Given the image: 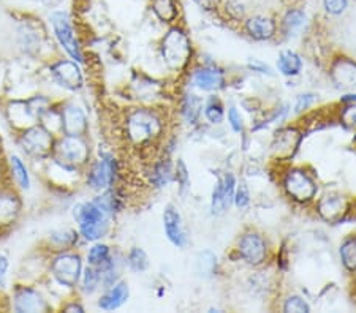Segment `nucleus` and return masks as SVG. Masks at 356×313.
I'll return each mask as SVG.
<instances>
[{
	"label": "nucleus",
	"instance_id": "obj_44",
	"mask_svg": "<svg viewBox=\"0 0 356 313\" xmlns=\"http://www.w3.org/2000/svg\"><path fill=\"white\" fill-rule=\"evenodd\" d=\"M288 108H290L288 104H281L277 109H274L270 119H268V122L260 125V127H266L268 124H281V122H283V120H287L288 113H290Z\"/></svg>",
	"mask_w": 356,
	"mask_h": 313
},
{
	"label": "nucleus",
	"instance_id": "obj_16",
	"mask_svg": "<svg viewBox=\"0 0 356 313\" xmlns=\"http://www.w3.org/2000/svg\"><path fill=\"white\" fill-rule=\"evenodd\" d=\"M51 75L64 89L79 91L84 86L79 64L75 62V60H59L51 67Z\"/></svg>",
	"mask_w": 356,
	"mask_h": 313
},
{
	"label": "nucleus",
	"instance_id": "obj_40",
	"mask_svg": "<svg viewBox=\"0 0 356 313\" xmlns=\"http://www.w3.org/2000/svg\"><path fill=\"white\" fill-rule=\"evenodd\" d=\"M223 12H225V15L232 21H243L245 16L244 5L238 2V0H227V2L223 3Z\"/></svg>",
	"mask_w": 356,
	"mask_h": 313
},
{
	"label": "nucleus",
	"instance_id": "obj_2",
	"mask_svg": "<svg viewBox=\"0 0 356 313\" xmlns=\"http://www.w3.org/2000/svg\"><path fill=\"white\" fill-rule=\"evenodd\" d=\"M124 133L133 147H152L165 135V120L157 109L135 108L125 116Z\"/></svg>",
	"mask_w": 356,
	"mask_h": 313
},
{
	"label": "nucleus",
	"instance_id": "obj_5",
	"mask_svg": "<svg viewBox=\"0 0 356 313\" xmlns=\"http://www.w3.org/2000/svg\"><path fill=\"white\" fill-rule=\"evenodd\" d=\"M282 187L290 200L299 205L314 201L319 191L315 179L304 168H288L282 176Z\"/></svg>",
	"mask_w": 356,
	"mask_h": 313
},
{
	"label": "nucleus",
	"instance_id": "obj_26",
	"mask_svg": "<svg viewBox=\"0 0 356 313\" xmlns=\"http://www.w3.org/2000/svg\"><path fill=\"white\" fill-rule=\"evenodd\" d=\"M304 62L303 57L299 56L297 51L293 49H283L279 54L277 59V70L282 76H287V78H297L301 73H303Z\"/></svg>",
	"mask_w": 356,
	"mask_h": 313
},
{
	"label": "nucleus",
	"instance_id": "obj_9",
	"mask_svg": "<svg viewBox=\"0 0 356 313\" xmlns=\"http://www.w3.org/2000/svg\"><path fill=\"white\" fill-rule=\"evenodd\" d=\"M49 19H51L54 35H56L60 46L65 49V53H67L75 62L84 64L83 49H81L78 38H76L73 24H71L68 15L64 12H56L49 16Z\"/></svg>",
	"mask_w": 356,
	"mask_h": 313
},
{
	"label": "nucleus",
	"instance_id": "obj_1",
	"mask_svg": "<svg viewBox=\"0 0 356 313\" xmlns=\"http://www.w3.org/2000/svg\"><path fill=\"white\" fill-rule=\"evenodd\" d=\"M120 209V198L113 189L103 191V195L91 201L76 205L73 218L78 223L79 234L86 240L97 243L105 238L111 227V220Z\"/></svg>",
	"mask_w": 356,
	"mask_h": 313
},
{
	"label": "nucleus",
	"instance_id": "obj_13",
	"mask_svg": "<svg viewBox=\"0 0 356 313\" xmlns=\"http://www.w3.org/2000/svg\"><path fill=\"white\" fill-rule=\"evenodd\" d=\"M163 231L167 239L178 249H185L189 245V233L185 229L182 216L173 205L163 209Z\"/></svg>",
	"mask_w": 356,
	"mask_h": 313
},
{
	"label": "nucleus",
	"instance_id": "obj_33",
	"mask_svg": "<svg viewBox=\"0 0 356 313\" xmlns=\"http://www.w3.org/2000/svg\"><path fill=\"white\" fill-rule=\"evenodd\" d=\"M79 285H81V290H83L86 294L95 293V291L102 287L100 271L94 266H87L86 269H83V274H81Z\"/></svg>",
	"mask_w": 356,
	"mask_h": 313
},
{
	"label": "nucleus",
	"instance_id": "obj_35",
	"mask_svg": "<svg viewBox=\"0 0 356 313\" xmlns=\"http://www.w3.org/2000/svg\"><path fill=\"white\" fill-rule=\"evenodd\" d=\"M78 233L73 229H59L51 234V243L59 247L60 250L71 249L76 243H78Z\"/></svg>",
	"mask_w": 356,
	"mask_h": 313
},
{
	"label": "nucleus",
	"instance_id": "obj_27",
	"mask_svg": "<svg viewBox=\"0 0 356 313\" xmlns=\"http://www.w3.org/2000/svg\"><path fill=\"white\" fill-rule=\"evenodd\" d=\"M306 19H308V16H306L304 10L290 8L288 12L283 15V18L281 21V27H279V29H281L282 34H285L287 37H293L303 29L306 24Z\"/></svg>",
	"mask_w": 356,
	"mask_h": 313
},
{
	"label": "nucleus",
	"instance_id": "obj_6",
	"mask_svg": "<svg viewBox=\"0 0 356 313\" xmlns=\"http://www.w3.org/2000/svg\"><path fill=\"white\" fill-rule=\"evenodd\" d=\"M19 146L27 155L35 158H46L53 155L54 144H56V138L48 129L43 125H32V127L21 130L19 135Z\"/></svg>",
	"mask_w": 356,
	"mask_h": 313
},
{
	"label": "nucleus",
	"instance_id": "obj_42",
	"mask_svg": "<svg viewBox=\"0 0 356 313\" xmlns=\"http://www.w3.org/2000/svg\"><path fill=\"white\" fill-rule=\"evenodd\" d=\"M228 124L234 133H243L244 131V119L241 116V113L238 111L236 106L228 108Z\"/></svg>",
	"mask_w": 356,
	"mask_h": 313
},
{
	"label": "nucleus",
	"instance_id": "obj_4",
	"mask_svg": "<svg viewBox=\"0 0 356 313\" xmlns=\"http://www.w3.org/2000/svg\"><path fill=\"white\" fill-rule=\"evenodd\" d=\"M53 157L60 168L75 171L91 162V147L84 136L64 135L56 140Z\"/></svg>",
	"mask_w": 356,
	"mask_h": 313
},
{
	"label": "nucleus",
	"instance_id": "obj_25",
	"mask_svg": "<svg viewBox=\"0 0 356 313\" xmlns=\"http://www.w3.org/2000/svg\"><path fill=\"white\" fill-rule=\"evenodd\" d=\"M203 100L194 92H185L179 103V113L180 117L184 119L185 124L195 125L203 114Z\"/></svg>",
	"mask_w": 356,
	"mask_h": 313
},
{
	"label": "nucleus",
	"instance_id": "obj_46",
	"mask_svg": "<svg viewBox=\"0 0 356 313\" xmlns=\"http://www.w3.org/2000/svg\"><path fill=\"white\" fill-rule=\"evenodd\" d=\"M200 256H201V260H200L201 272L203 274H212L214 266H216V263H217V258L214 256V254H211V252H207V256H209V260H206V252H205V254H201Z\"/></svg>",
	"mask_w": 356,
	"mask_h": 313
},
{
	"label": "nucleus",
	"instance_id": "obj_22",
	"mask_svg": "<svg viewBox=\"0 0 356 313\" xmlns=\"http://www.w3.org/2000/svg\"><path fill=\"white\" fill-rule=\"evenodd\" d=\"M174 180V163L169 152L163 153L152 163L149 171V182L154 189H165Z\"/></svg>",
	"mask_w": 356,
	"mask_h": 313
},
{
	"label": "nucleus",
	"instance_id": "obj_32",
	"mask_svg": "<svg viewBox=\"0 0 356 313\" xmlns=\"http://www.w3.org/2000/svg\"><path fill=\"white\" fill-rule=\"evenodd\" d=\"M125 265L131 272H144L149 267V256L141 247H131L125 258Z\"/></svg>",
	"mask_w": 356,
	"mask_h": 313
},
{
	"label": "nucleus",
	"instance_id": "obj_38",
	"mask_svg": "<svg viewBox=\"0 0 356 313\" xmlns=\"http://www.w3.org/2000/svg\"><path fill=\"white\" fill-rule=\"evenodd\" d=\"M252 201L250 196V190L245 182H239L236 185V190H234V198H233V205L236 206L239 211L241 209H245Z\"/></svg>",
	"mask_w": 356,
	"mask_h": 313
},
{
	"label": "nucleus",
	"instance_id": "obj_20",
	"mask_svg": "<svg viewBox=\"0 0 356 313\" xmlns=\"http://www.w3.org/2000/svg\"><path fill=\"white\" fill-rule=\"evenodd\" d=\"M21 200L15 190H0V229L12 227L21 214Z\"/></svg>",
	"mask_w": 356,
	"mask_h": 313
},
{
	"label": "nucleus",
	"instance_id": "obj_30",
	"mask_svg": "<svg viewBox=\"0 0 356 313\" xmlns=\"http://www.w3.org/2000/svg\"><path fill=\"white\" fill-rule=\"evenodd\" d=\"M111 258H113V254H111V249H109V245L102 244L97 240V243L91 247L89 252H87V265L100 269L105 266Z\"/></svg>",
	"mask_w": 356,
	"mask_h": 313
},
{
	"label": "nucleus",
	"instance_id": "obj_39",
	"mask_svg": "<svg viewBox=\"0 0 356 313\" xmlns=\"http://www.w3.org/2000/svg\"><path fill=\"white\" fill-rule=\"evenodd\" d=\"M317 102V95L312 92H304V93H299L297 97V102H294V106H293V113L294 114H303L308 111L310 106H314V103Z\"/></svg>",
	"mask_w": 356,
	"mask_h": 313
},
{
	"label": "nucleus",
	"instance_id": "obj_31",
	"mask_svg": "<svg viewBox=\"0 0 356 313\" xmlns=\"http://www.w3.org/2000/svg\"><path fill=\"white\" fill-rule=\"evenodd\" d=\"M10 171H12L13 180L16 182V185L21 187V189H24V190L30 189L29 169H27L24 162L21 160L18 155L10 157Z\"/></svg>",
	"mask_w": 356,
	"mask_h": 313
},
{
	"label": "nucleus",
	"instance_id": "obj_49",
	"mask_svg": "<svg viewBox=\"0 0 356 313\" xmlns=\"http://www.w3.org/2000/svg\"><path fill=\"white\" fill-rule=\"evenodd\" d=\"M64 310H65V312H78V313H81V312H84V309H83V305L76 304V302H71V304H70V305H65V307H64Z\"/></svg>",
	"mask_w": 356,
	"mask_h": 313
},
{
	"label": "nucleus",
	"instance_id": "obj_36",
	"mask_svg": "<svg viewBox=\"0 0 356 313\" xmlns=\"http://www.w3.org/2000/svg\"><path fill=\"white\" fill-rule=\"evenodd\" d=\"M174 180H176L179 185V191L180 193H187L190 190V173L187 169V164L184 163L182 158L174 163Z\"/></svg>",
	"mask_w": 356,
	"mask_h": 313
},
{
	"label": "nucleus",
	"instance_id": "obj_11",
	"mask_svg": "<svg viewBox=\"0 0 356 313\" xmlns=\"http://www.w3.org/2000/svg\"><path fill=\"white\" fill-rule=\"evenodd\" d=\"M303 140V133L297 127L279 129L271 142V157L276 162L292 160Z\"/></svg>",
	"mask_w": 356,
	"mask_h": 313
},
{
	"label": "nucleus",
	"instance_id": "obj_7",
	"mask_svg": "<svg viewBox=\"0 0 356 313\" xmlns=\"http://www.w3.org/2000/svg\"><path fill=\"white\" fill-rule=\"evenodd\" d=\"M51 274L62 287H78L81 274H83V258L78 254H71V252H60L53 258Z\"/></svg>",
	"mask_w": 356,
	"mask_h": 313
},
{
	"label": "nucleus",
	"instance_id": "obj_12",
	"mask_svg": "<svg viewBox=\"0 0 356 313\" xmlns=\"http://www.w3.org/2000/svg\"><path fill=\"white\" fill-rule=\"evenodd\" d=\"M236 185V176L229 171L223 173L221 178L216 180L211 195V211L214 216H223L229 209V206L233 205Z\"/></svg>",
	"mask_w": 356,
	"mask_h": 313
},
{
	"label": "nucleus",
	"instance_id": "obj_29",
	"mask_svg": "<svg viewBox=\"0 0 356 313\" xmlns=\"http://www.w3.org/2000/svg\"><path fill=\"white\" fill-rule=\"evenodd\" d=\"M203 114H205L207 122L212 125H218L225 119V106H223L221 98L212 95L203 104Z\"/></svg>",
	"mask_w": 356,
	"mask_h": 313
},
{
	"label": "nucleus",
	"instance_id": "obj_14",
	"mask_svg": "<svg viewBox=\"0 0 356 313\" xmlns=\"http://www.w3.org/2000/svg\"><path fill=\"white\" fill-rule=\"evenodd\" d=\"M190 84L201 92H218L227 87L225 71L216 67H196L190 71Z\"/></svg>",
	"mask_w": 356,
	"mask_h": 313
},
{
	"label": "nucleus",
	"instance_id": "obj_21",
	"mask_svg": "<svg viewBox=\"0 0 356 313\" xmlns=\"http://www.w3.org/2000/svg\"><path fill=\"white\" fill-rule=\"evenodd\" d=\"M129 296H130L129 283L124 282V280H118L116 283H113L111 287H108L105 293L100 296L97 305L98 309L105 312L118 310L129 301Z\"/></svg>",
	"mask_w": 356,
	"mask_h": 313
},
{
	"label": "nucleus",
	"instance_id": "obj_15",
	"mask_svg": "<svg viewBox=\"0 0 356 313\" xmlns=\"http://www.w3.org/2000/svg\"><path fill=\"white\" fill-rule=\"evenodd\" d=\"M60 111V122H62V135L84 136L89 129L87 114L79 104L67 103L64 104Z\"/></svg>",
	"mask_w": 356,
	"mask_h": 313
},
{
	"label": "nucleus",
	"instance_id": "obj_24",
	"mask_svg": "<svg viewBox=\"0 0 356 313\" xmlns=\"http://www.w3.org/2000/svg\"><path fill=\"white\" fill-rule=\"evenodd\" d=\"M7 117L16 129L26 130L37 124L38 117L32 111L29 102H12L7 108Z\"/></svg>",
	"mask_w": 356,
	"mask_h": 313
},
{
	"label": "nucleus",
	"instance_id": "obj_50",
	"mask_svg": "<svg viewBox=\"0 0 356 313\" xmlns=\"http://www.w3.org/2000/svg\"><path fill=\"white\" fill-rule=\"evenodd\" d=\"M342 103H356V95H353V93H348V95H344L341 98Z\"/></svg>",
	"mask_w": 356,
	"mask_h": 313
},
{
	"label": "nucleus",
	"instance_id": "obj_41",
	"mask_svg": "<svg viewBox=\"0 0 356 313\" xmlns=\"http://www.w3.org/2000/svg\"><path fill=\"white\" fill-rule=\"evenodd\" d=\"M350 0H323V8L330 16H341L348 8Z\"/></svg>",
	"mask_w": 356,
	"mask_h": 313
},
{
	"label": "nucleus",
	"instance_id": "obj_47",
	"mask_svg": "<svg viewBox=\"0 0 356 313\" xmlns=\"http://www.w3.org/2000/svg\"><path fill=\"white\" fill-rule=\"evenodd\" d=\"M8 267L10 261L5 255H0V288L7 287V278H8Z\"/></svg>",
	"mask_w": 356,
	"mask_h": 313
},
{
	"label": "nucleus",
	"instance_id": "obj_23",
	"mask_svg": "<svg viewBox=\"0 0 356 313\" xmlns=\"http://www.w3.org/2000/svg\"><path fill=\"white\" fill-rule=\"evenodd\" d=\"M330 75L337 87H356V62L347 57L334 59Z\"/></svg>",
	"mask_w": 356,
	"mask_h": 313
},
{
	"label": "nucleus",
	"instance_id": "obj_45",
	"mask_svg": "<svg viewBox=\"0 0 356 313\" xmlns=\"http://www.w3.org/2000/svg\"><path fill=\"white\" fill-rule=\"evenodd\" d=\"M247 67L252 71H256V73H261V75H268V76H272L274 71L270 67V65H266L265 62H261V60H256V59H250L247 62Z\"/></svg>",
	"mask_w": 356,
	"mask_h": 313
},
{
	"label": "nucleus",
	"instance_id": "obj_48",
	"mask_svg": "<svg viewBox=\"0 0 356 313\" xmlns=\"http://www.w3.org/2000/svg\"><path fill=\"white\" fill-rule=\"evenodd\" d=\"M194 2L205 12H214L221 7V0H194Z\"/></svg>",
	"mask_w": 356,
	"mask_h": 313
},
{
	"label": "nucleus",
	"instance_id": "obj_28",
	"mask_svg": "<svg viewBox=\"0 0 356 313\" xmlns=\"http://www.w3.org/2000/svg\"><path fill=\"white\" fill-rule=\"evenodd\" d=\"M152 12L162 23L167 24H174L179 18L176 0H152Z\"/></svg>",
	"mask_w": 356,
	"mask_h": 313
},
{
	"label": "nucleus",
	"instance_id": "obj_10",
	"mask_svg": "<svg viewBox=\"0 0 356 313\" xmlns=\"http://www.w3.org/2000/svg\"><path fill=\"white\" fill-rule=\"evenodd\" d=\"M238 256L243 260L245 265L259 267L268 261V243L260 233L247 231L241 236L236 245Z\"/></svg>",
	"mask_w": 356,
	"mask_h": 313
},
{
	"label": "nucleus",
	"instance_id": "obj_18",
	"mask_svg": "<svg viewBox=\"0 0 356 313\" xmlns=\"http://www.w3.org/2000/svg\"><path fill=\"white\" fill-rule=\"evenodd\" d=\"M244 30L252 40L270 41L277 35L279 26H277V21L271 18V16L255 15L244 21Z\"/></svg>",
	"mask_w": 356,
	"mask_h": 313
},
{
	"label": "nucleus",
	"instance_id": "obj_3",
	"mask_svg": "<svg viewBox=\"0 0 356 313\" xmlns=\"http://www.w3.org/2000/svg\"><path fill=\"white\" fill-rule=\"evenodd\" d=\"M160 54L163 62L171 71L182 73L189 68L194 56V46L185 29L180 26H171L162 38Z\"/></svg>",
	"mask_w": 356,
	"mask_h": 313
},
{
	"label": "nucleus",
	"instance_id": "obj_37",
	"mask_svg": "<svg viewBox=\"0 0 356 313\" xmlns=\"http://www.w3.org/2000/svg\"><path fill=\"white\" fill-rule=\"evenodd\" d=\"M282 310L287 313H309L310 305H309V302L303 298V296L292 294L283 301Z\"/></svg>",
	"mask_w": 356,
	"mask_h": 313
},
{
	"label": "nucleus",
	"instance_id": "obj_43",
	"mask_svg": "<svg viewBox=\"0 0 356 313\" xmlns=\"http://www.w3.org/2000/svg\"><path fill=\"white\" fill-rule=\"evenodd\" d=\"M341 122L345 127L356 130V103H350L341 111Z\"/></svg>",
	"mask_w": 356,
	"mask_h": 313
},
{
	"label": "nucleus",
	"instance_id": "obj_8",
	"mask_svg": "<svg viewBox=\"0 0 356 313\" xmlns=\"http://www.w3.org/2000/svg\"><path fill=\"white\" fill-rule=\"evenodd\" d=\"M118 171L116 158L109 155V153H105V155H102L89 164L86 176L87 187H91L95 191H106L113 189L118 180Z\"/></svg>",
	"mask_w": 356,
	"mask_h": 313
},
{
	"label": "nucleus",
	"instance_id": "obj_34",
	"mask_svg": "<svg viewBox=\"0 0 356 313\" xmlns=\"http://www.w3.org/2000/svg\"><path fill=\"white\" fill-rule=\"evenodd\" d=\"M339 256L348 272H356V238H347L341 244Z\"/></svg>",
	"mask_w": 356,
	"mask_h": 313
},
{
	"label": "nucleus",
	"instance_id": "obj_17",
	"mask_svg": "<svg viewBox=\"0 0 356 313\" xmlns=\"http://www.w3.org/2000/svg\"><path fill=\"white\" fill-rule=\"evenodd\" d=\"M13 309L18 313H37L49 309L40 291L32 287H18L13 293Z\"/></svg>",
	"mask_w": 356,
	"mask_h": 313
},
{
	"label": "nucleus",
	"instance_id": "obj_19",
	"mask_svg": "<svg viewBox=\"0 0 356 313\" xmlns=\"http://www.w3.org/2000/svg\"><path fill=\"white\" fill-rule=\"evenodd\" d=\"M317 212L328 223H337L348 212V202L339 193H328L317 201Z\"/></svg>",
	"mask_w": 356,
	"mask_h": 313
}]
</instances>
